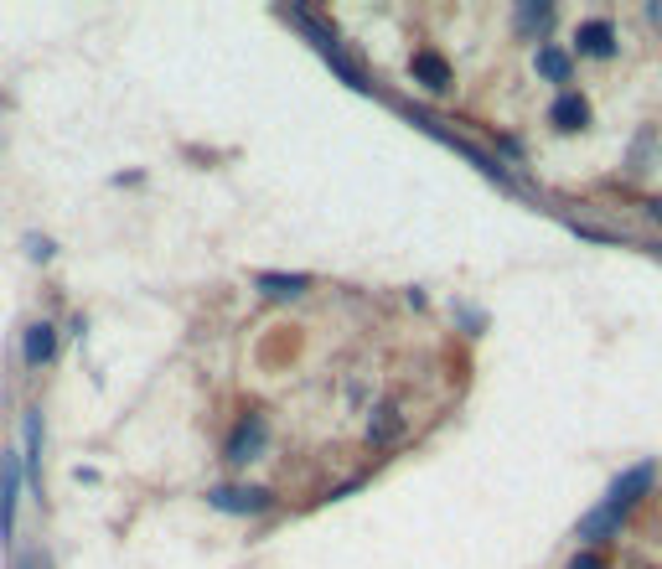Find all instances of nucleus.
Masks as SVG:
<instances>
[{
    "mask_svg": "<svg viewBox=\"0 0 662 569\" xmlns=\"http://www.w3.org/2000/svg\"><path fill=\"white\" fill-rule=\"evenodd\" d=\"M207 507H218V513H269L275 507V492L269 487H213L207 492Z\"/></svg>",
    "mask_w": 662,
    "mask_h": 569,
    "instance_id": "obj_1",
    "label": "nucleus"
},
{
    "mask_svg": "<svg viewBox=\"0 0 662 569\" xmlns=\"http://www.w3.org/2000/svg\"><path fill=\"white\" fill-rule=\"evenodd\" d=\"M652 476H657V466L652 461H642V466H626L616 482H611V492H606V507H616V513H631L642 497H647V487H652Z\"/></svg>",
    "mask_w": 662,
    "mask_h": 569,
    "instance_id": "obj_2",
    "label": "nucleus"
},
{
    "mask_svg": "<svg viewBox=\"0 0 662 569\" xmlns=\"http://www.w3.org/2000/svg\"><path fill=\"white\" fill-rule=\"evenodd\" d=\"M264 445H269V430H264V419L249 414V419H238L233 425V440H228V466H249L254 456H264Z\"/></svg>",
    "mask_w": 662,
    "mask_h": 569,
    "instance_id": "obj_3",
    "label": "nucleus"
},
{
    "mask_svg": "<svg viewBox=\"0 0 662 569\" xmlns=\"http://www.w3.org/2000/svg\"><path fill=\"white\" fill-rule=\"evenodd\" d=\"M575 52L580 57H616V26L606 16H595V21H580V32H575Z\"/></svg>",
    "mask_w": 662,
    "mask_h": 569,
    "instance_id": "obj_4",
    "label": "nucleus"
},
{
    "mask_svg": "<svg viewBox=\"0 0 662 569\" xmlns=\"http://www.w3.org/2000/svg\"><path fill=\"white\" fill-rule=\"evenodd\" d=\"M409 78H414V83H425L430 94H450V83H456V78H450V63H445L440 52H430V47L409 57Z\"/></svg>",
    "mask_w": 662,
    "mask_h": 569,
    "instance_id": "obj_5",
    "label": "nucleus"
},
{
    "mask_svg": "<svg viewBox=\"0 0 662 569\" xmlns=\"http://www.w3.org/2000/svg\"><path fill=\"white\" fill-rule=\"evenodd\" d=\"M21 357H26V368H47L52 357H57V326L52 321H32V326H26Z\"/></svg>",
    "mask_w": 662,
    "mask_h": 569,
    "instance_id": "obj_6",
    "label": "nucleus"
},
{
    "mask_svg": "<svg viewBox=\"0 0 662 569\" xmlns=\"http://www.w3.org/2000/svg\"><path fill=\"white\" fill-rule=\"evenodd\" d=\"M549 125L564 130V135L590 130V104H585V94H559V99L549 104Z\"/></svg>",
    "mask_w": 662,
    "mask_h": 569,
    "instance_id": "obj_7",
    "label": "nucleus"
},
{
    "mask_svg": "<svg viewBox=\"0 0 662 569\" xmlns=\"http://www.w3.org/2000/svg\"><path fill=\"white\" fill-rule=\"evenodd\" d=\"M16 492H21V466L16 456L0 461V538H11L16 528Z\"/></svg>",
    "mask_w": 662,
    "mask_h": 569,
    "instance_id": "obj_8",
    "label": "nucleus"
},
{
    "mask_svg": "<svg viewBox=\"0 0 662 569\" xmlns=\"http://www.w3.org/2000/svg\"><path fill=\"white\" fill-rule=\"evenodd\" d=\"M399 435H404V414L394 404H378L368 419V445H394Z\"/></svg>",
    "mask_w": 662,
    "mask_h": 569,
    "instance_id": "obj_9",
    "label": "nucleus"
},
{
    "mask_svg": "<svg viewBox=\"0 0 662 569\" xmlns=\"http://www.w3.org/2000/svg\"><path fill=\"white\" fill-rule=\"evenodd\" d=\"M254 285L269 295V301H295V295L311 290V275H254Z\"/></svg>",
    "mask_w": 662,
    "mask_h": 569,
    "instance_id": "obj_10",
    "label": "nucleus"
},
{
    "mask_svg": "<svg viewBox=\"0 0 662 569\" xmlns=\"http://www.w3.org/2000/svg\"><path fill=\"white\" fill-rule=\"evenodd\" d=\"M533 68H538V78H549V83H564L569 73H575V57H569L564 47H538Z\"/></svg>",
    "mask_w": 662,
    "mask_h": 569,
    "instance_id": "obj_11",
    "label": "nucleus"
},
{
    "mask_svg": "<svg viewBox=\"0 0 662 569\" xmlns=\"http://www.w3.org/2000/svg\"><path fill=\"white\" fill-rule=\"evenodd\" d=\"M21 430H26V466H32L26 476L37 482V476H42V471H37V466H42V414L26 409V425H21Z\"/></svg>",
    "mask_w": 662,
    "mask_h": 569,
    "instance_id": "obj_12",
    "label": "nucleus"
},
{
    "mask_svg": "<svg viewBox=\"0 0 662 569\" xmlns=\"http://www.w3.org/2000/svg\"><path fill=\"white\" fill-rule=\"evenodd\" d=\"M513 16H518V32H549V26H554V16H559V6H549V0H538V6H518Z\"/></svg>",
    "mask_w": 662,
    "mask_h": 569,
    "instance_id": "obj_13",
    "label": "nucleus"
},
{
    "mask_svg": "<svg viewBox=\"0 0 662 569\" xmlns=\"http://www.w3.org/2000/svg\"><path fill=\"white\" fill-rule=\"evenodd\" d=\"M26 254H32V259H52V238H42V233H26Z\"/></svg>",
    "mask_w": 662,
    "mask_h": 569,
    "instance_id": "obj_14",
    "label": "nucleus"
},
{
    "mask_svg": "<svg viewBox=\"0 0 662 569\" xmlns=\"http://www.w3.org/2000/svg\"><path fill=\"white\" fill-rule=\"evenodd\" d=\"M569 569H606V559H600V554H575Z\"/></svg>",
    "mask_w": 662,
    "mask_h": 569,
    "instance_id": "obj_15",
    "label": "nucleus"
},
{
    "mask_svg": "<svg viewBox=\"0 0 662 569\" xmlns=\"http://www.w3.org/2000/svg\"><path fill=\"white\" fill-rule=\"evenodd\" d=\"M21 569H52V564H47L42 549H26V554H21Z\"/></svg>",
    "mask_w": 662,
    "mask_h": 569,
    "instance_id": "obj_16",
    "label": "nucleus"
},
{
    "mask_svg": "<svg viewBox=\"0 0 662 569\" xmlns=\"http://www.w3.org/2000/svg\"><path fill=\"white\" fill-rule=\"evenodd\" d=\"M647 16H652V21H657V26H662V6H647Z\"/></svg>",
    "mask_w": 662,
    "mask_h": 569,
    "instance_id": "obj_17",
    "label": "nucleus"
}]
</instances>
